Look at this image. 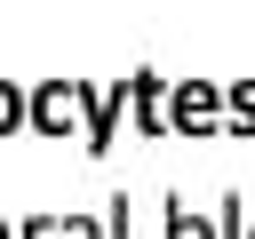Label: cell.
I'll use <instances>...</instances> for the list:
<instances>
[{"label": "cell", "instance_id": "obj_1", "mask_svg": "<svg viewBox=\"0 0 255 239\" xmlns=\"http://www.w3.org/2000/svg\"><path fill=\"white\" fill-rule=\"evenodd\" d=\"M24 120H32V127H48V135H64V127H80V120H88V88L48 80V88H32V96H24Z\"/></svg>", "mask_w": 255, "mask_h": 239}, {"label": "cell", "instance_id": "obj_2", "mask_svg": "<svg viewBox=\"0 0 255 239\" xmlns=\"http://www.w3.org/2000/svg\"><path fill=\"white\" fill-rule=\"evenodd\" d=\"M215 120H223V88L183 80V88L167 96V127H215Z\"/></svg>", "mask_w": 255, "mask_h": 239}, {"label": "cell", "instance_id": "obj_3", "mask_svg": "<svg viewBox=\"0 0 255 239\" xmlns=\"http://www.w3.org/2000/svg\"><path fill=\"white\" fill-rule=\"evenodd\" d=\"M128 112H135V127L159 135V127H167V80H159V72H135V80H128Z\"/></svg>", "mask_w": 255, "mask_h": 239}, {"label": "cell", "instance_id": "obj_4", "mask_svg": "<svg viewBox=\"0 0 255 239\" xmlns=\"http://www.w3.org/2000/svg\"><path fill=\"white\" fill-rule=\"evenodd\" d=\"M167 239H215V223H207V215H191L183 199H167Z\"/></svg>", "mask_w": 255, "mask_h": 239}, {"label": "cell", "instance_id": "obj_5", "mask_svg": "<svg viewBox=\"0 0 255 239\" xmlns=\"http://www.w3.org/2000/svg\"><path fill=\"white\" fill-rule=\"evenodd\" d=\"M8 127H24V88L0 80V135H8Z\"/></svg>", "mask_w": 255, "mask_h": 239}, {"label": "cell", "instance_id": "obj_6", "mask_svg": "<svg viewBox=\"0 0 255 239\" xmlns=\"http://www.w3.org/2000/svg\"><path fill=\"white\" fill-rule=\"evenodd\" d=\"M56 239H104V231H96L88 215H64V223H56Z\"/></svg>", "mask_w": 255, "mask_h": 239}, {"label": "cell", "instance_id": "obj_7", "mask_svg": "<svg viewBox=\"0 0 255 239\" xmlns=\"http://www.w3.org/2000/svg\"><path fill=\"white\" fill-rule=\"evenodd\" d=\"M0 239H16V231H8V223H0Z\"/></svg>", "mask_w": 255, "mask_h": 239}, {"label": "cell", "instance_id": "obj_8", "mask_svg": "<svg viewBox=\"0 0 255 239\" xmlns=\"http://www.w3.org/2000/svg\"><path fill=\"white\" fill-rule=\"evenodd\" d=\"M247 239H255V231H247Z\"/></svg>", "mask_w": 255, "mask_h": 239}]
</instances>
